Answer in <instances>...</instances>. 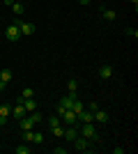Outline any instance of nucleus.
Here are the masks:
<instances>
[{"label":"nucleus","instance_id":"f257e3e1","mask_svg":"<svg viewBox=\"0 0 138 154\" xmlns=\"http://www.w3.org/2000/svg\"><path fill=\"white\" fill-rule=\"evenodd\" d=\"M81 136H85L87 140H97L99 143V134H97L94 122H83V127H81Z\"/></svg>","mask_w":138,"mask_h":154},{"label":"nucleus","instance_id":"f03ea898","mask_svg":"<svg viewBox=\"0 0 138 154\" xmlns=\"http://www.w3.org/2000/svg\"><path fill=\"white\" fill-rule=\"evenodd\" d=\"M74 149H78V152H87V149H90V140H87L85 136H76V138H74Z\"/></svg>","mask_w":138,"mask_h":154},{"label":"nucleus","instance_id":"7ed1b4c3","mask_svg":"<svg viewBox=\"0 0 138 154\" xmlns=\"http://www.w3.org/2000/svg\"><path fill=\"white\" fill-rule=\"evenodd\" d=\"M5 37L9 39V42H19V39H21V30H19V26H16V23H12V26L5 30Z\"/></svg>","mask_w":138,"mask_h":154},{"label":"nucleus","instance_id":"20e7f679","mask_svg":"<svg viewBox=\"0 0 138 154\" xmlns=\"http://www.w3.org/2000/svg\"><path fill=\"white\" fill-rule=\"evenodd\" d=\"M14 23L19 26V30H21V37H23V35L28 37V35H32V32H35V26H32V23H26V21H21V19H16Z\"/></svg>","mask_w":138,"mask_h":154},{"label":"nucleus","instance_id":"39448f33","mask_svg":"<svg viewBox=\"0 0 138 154\" xmlns=\"http://www.w3.org/2000/svg\"><path fill=\"white\" fill-rule=\"evenodd\" d=\"M74 99H78V97H76V92H69V94H65L62 97V99H60V108H65V110H69L72 108V103H74Z\"/></svg>","mask_w":138,"mask_h":154},{"label":"nucleus","instance_id":"423d86ee","mask_svg":"<svg viewBox=\"0 0 138 154\" xmlns=\"http://www.w3.org/2000/svg\"><path fill=\"white\" fill-rule=\"evenodd\" d=\"M60 117L65 120V124H67V127H72V124H76V120H78V115H76L74 110H65V113H62Z\"/></svg>","mask_w":138,"mask_h":154},{"label":"nucleus","instance_id":"0eeeda50","mask_svg":"<svg viewBox=\"0 0 138 154\" xmlns=\"http://www.w3.org/2000/svg\"><path fill=\"white\" fill-rule=\"evenodd\" d=\"M28 110L23 108V103H16V106H12V117H16V120H21V117H26Z\"/></svg>","mask_w":138,"mask_h":154},{"label":"nucleus","instance_id":"6e6552de","mask_svg":"<svg viewBox=\"0 0 138 154\" xmlns=\"http://www.w3.org/2000/svg\"><path fill=\"white\" fill-rule=\"evenodd\" d=\"M9 115H12V106H7V103H0V124H5Z\"/></svg>","mask_w":138,"mask_h":154},{"label":"nucleus","instance_id":"1a4fd4ad","mask_svg":"<svg viewBox=\"0 0 138 154\" xmlns=\"http://www.w3.org/2000/svg\"><path fill=\"white\" fill-rule=\"evenodd\" d=\"M19 122H21V131H32V127H35V122H32V120H30V115L21 117Z\"/></svg>","mask_w":138,"mask_h":154},{"label":"nucleus","instance_id":"9d476101","mask_svg":"<svg viewBox=\"0 0 138 154\" xmlns=\"http://www.w3.org/2000/svg\"><path fill=\"white\" fill-rule=\"evenodd\" d=\"M19 103H23V108H26L28 113H32V110H37V101H35L32 97H30V99H21Z\"/></svg>","mask_w":138,"mask_h":154},{"label":"nucleus","instance_id":"9b49d317","mask_svg":"<svg viewBox=\"0 0 138 154\" xmlns=\"http://www.w3.org/2000/svg\"><path fill=\"white\" fill-rule=\"evenodd\" d=\"M78 120H81V122H94V113H92V110H85V108H83V110L78 113Z\"/></svg>","mask_w":138,"mask_h":154},{"label":"nucleus","instance_id":"f8f14e48","mask_svg":"<svg viewBox=\"0 0 138 154\" xmlns=\"http://www.w3.org/2000/svg\"><path fill=\"white\" fill-rule=\"evenodd\" d=\"M76 136H78V129H76V127L72 124L69 129H65V134H62V138H67V140H74Z\"/></svg>","mask_w":138,"mask_h":154},{"label":"nucleus","instance_id":"ddd939ff","mask_svg":"<svg viewBox=\"0 0 138 154\" xmlns=\"http://www.w3.org/2000/svg\"><path fill=\"white\" fill-rule=\"evenodd\" d=\"M94 120H97V122L99 124H106V122H108V113H106V110H94Z\"/></svg>","mask_w":138,"mask_h":154},{"label":"nucleus","instance_id":"4468645a","mask_svg":"<svg viewBox=\"0 0 138 154\" xmlns=\"http://www.w3.org/2000/svg\"><path fill=\"white\" fill-rule=\"evenodd\" d=\"M99 76L104 78V81H106V78H111L113 76V67H111V64H104V67L99 69Z\"/></svg>","mask_w":138,"mask_h":154},{"label":"nucleus","instance_id":"2eb2a0df","mask_svg":"<svg viewBox=\"0 0 138 154\" xmlns=\"http://www.w3.org/2000/svg\"><path fill=\"white\" fill-rule=\"evenodd\" d=\"M101 16H104V21H115V9H101Z\"/></svg>","mask_w":138,"mask_h":154},{"label":"nucleus","instance_id":"dca6fc26","mask_svg":"<svg viewBox=\"0 0 138 154\" xmlns=\"http://www.w3.org/2000/svg\"><path fill=\"white\" fill-rule=\"evenodd\" d=\"M0 81H2V83H9V81H12V71L2 69V71H0Z\"/></svg>","mask_w":138,"mask_h":154},{"label":"nucleus","instance_id":"f3484780","mask_svg":"<svg viewBox=\"0 0 138 154\" xmlns=\"http://www.w3.org/2000/svg\"><path fill=\"white\" fill-rule=\"evenodd\" d=\"M83 108H85V106H83V103H81L78 99H74V103H72V108H69V110H74V113L78 115V113H81V110H83Z\"/></svg>","mask_w":138,"mask_h":154},{"label":"nucleus","instance_id":"a211bd4d","mask_svg":"<svg viewBox=\"0 0 138 154\" xmlns=\"http://www.w3.org/2000/svg\"><path fill=\"white\" fill-rule=\"evenodd\" d=\"M12 12L16 14V16H21V14H23V2H14V5H12Z\"/></svg>","mask_w":138,"mask_h":154},{"label":"nucleus","instance_id":"6ab92c4d","mask_svg":"<svg viewBox=\"0 0 138 154\" xmlns=\"http://www.w3.org/2000/svg\"><path fill=\"white\" fill-rule=\"evenodd\" d=\"M48 127H60V115H51V117H48Z\"/></svg>","mask_w":138,"mask_h":154},{"label":"nucleus","instance_id":"aec40b11","mask_svg":"<svg viewBox=\"0 0 138 154\" xmlns=\"http://www.w3.org/2000/svg\"><path fill=\"white\" fill-rule=\"evenodd\" d=\"M67 90H69V92H76V90H78V81H76V78H72V81L67 83Z\"/></svg>","mask_w":138,"mask_h":154},{"label":"nucleus","instance_id":"412c9836","mask_svg":"<svg viewBox=\"0 0 138 154\" xmlns=\"http://www.w3.org/2000/svg\"><path fill=\"white\" fill-rule=\"evenodd\" d=\"M32 94H35V90H32V88H26V90H23V94L19 97V101H21V99H30Z\"/></svg>","mask_w":138,"mask_h":154},{"label":"nucleus","instance_id":"4be33fe9","mask_svg":"<svg viewBox=\"0 0 138 154\" xmlns=\"http://www.w3.org/2000/svg\"><path fill=\"white\" fill-rule=\"evenodd\" d=\"M32 143L35 145H41V143H44V134H35L32 131Z\"/></svg>","mask_w":138,"mask_h":154},{"label":"nucleus","instance_id":"5701e85b","mask_svg":"<svg viewBox=\"0 0 138 154\" xmlns=\"http://www.w3.org/2000/svg\"><path fill=\"white\" fill-rule=\"evenodd\" d=\"M51 131H53V136H58V138H62V134H65V129H62V127H53Z\"/></svg>","mask_w":138,"mask_h":154},{"label":"nucleus","instance_id":"b1692460","mask_svg":"<svg viewBox=\"0 0 138 154\" xmlns=\"http://www.w3.org/2000/svg\"><path fill=\"white\" fill-rule=\"evenodd\" d=\"M16 154H30V147H26V145H21V147H16Z\"/></svg>","mask_w":138,"mask_h":154},{"label":"nucleus","instance_id":"393cba45","mask_svg":"<svg viewBox=\"0 0 138 154\" xmlns=\"http://www.w3.org/2000/svg\"><path fill=\"white\" fill-rule=\"evenodd\" d=\"M127 35H129V37H133V39H136V37H138V30H136V28H127Z\"/></svg>","mask_w":138,"mask_h":154},{"label":"nucleus","instance_id":"a878e982","mask_svg":"<svg viewBox=\"0 0 138 154\" xmlns=\"http://www.w3.org/2000/svg\"><path fill=\"white\" fill-rule=\"evenodd\" d=\"M30 120H32V122L37 124V122H39V120H41V115H39V113H35V110H32V113H30Z\"/></svg>","mask_w":138,"mask_h":154},{"label":"nucleus","instance_id":"bb28decb","mask_svg":"<svg viewBox=\"0 0 138 154\" xmlns=\"http://www.w3.org/2000/svg\"><path fill=\"white\" fill-rule=\"evenodd\" d=\"M23 138H26L28 143H32V131H23Z\"/></svg>","mask_w":138,"mask_h":154},{"label":"nucleus","instance_id":"cd10ccee","mask_svg":"<svg viewBox=\"0 0 138 154\" xmlns=\"http://www.w3.org/2000/svg\"><path fill=\"white\" fill-rule=\"evenodd\" d=\"M124 152H127L124 147H113V154H124Z\"/></svg>","mask_w":138,"mask_h":154},{"label":"nucleus","instance_id":"c85d7f7f","mask_svg":"<svg viewBox=\"0 0 138 154\" xmlns=\"http://www.w3.org/2000/svg\"><path fill=\"white\" fill-rule=\"evenodd\" d=\"M78 2H81V5H90L92 0H78Z\"/></svg>","mask_w":138,"mask_h":154},{"label":"nucleus","instance_id":"c756f323","mask_svg":"<svg viewBox=\"0 0 138 154\" xmlns=\"http://www.w3.org/2000/svg\"><path fill=\"white\" fill-rule=\"evenodd\" d=\"M5 85H7V83H2V81H0V92H2V90H5Z\"/></svg>","mask_w":138,"mask_h":154},{"label":"nucleus","instance_id":"7c9ffc66","mask_svg":"<svg viewBox=\"0 0 138 154\" xmlns=\"http://www.w3.org/2000/svg\"><path fill=\"white\" fill-rule=\"evenodd\" d=\"M5 5H9V7H12V5H14V0H5Z\"/></svg>","mask_w":138,"mask_h":154},{"label":"nucleus","instance_id":"2f4dec72","mask_svg":"<svg viewBox=\"0 0 138 154\" xmlns=\"http://www.w3.org/2000/svg\"><path fill=\"white\" fill-rule=\"evenodd\" d=\"M131 2H133V7H136V5H138V0H131Z\"/></svg>","mask_w":138,"mask_h":154},{"label":"nucleus","instance_id":"473e14b6","mask_svg":"<svg viewBox=\"0 0 138 154\" xmlns=\"http://www.w3.org/2000/svg\"><path fill=\"white\" fill-rule=\"evenodd\" d=\"M14 2H21V0H14Z\"/></svg>","mask_w":138,"mask_h":154}]
</instances>
